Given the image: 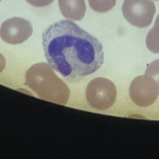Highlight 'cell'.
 <instances>
[{
    "instance_id": "cell-1",
    "label": "cell",
    "mask_w": 159,
    "mask_h": 159,
    "mask_svg": "<svg viewBox=\"0 0 159 159\" xmlns=\"http://www.w3.org/2000/svg\"><path fill=\"white\" fill-rule=\"evenodd\" d=\"M42 37L48 64L69 82L80 81L96 71L103 63L100 42L70 20L48 25Z\"/></svg>"
},
{
    "instance_id": "cell-7",
    "label": "cell",
    "mask_w": 159,
    "mask_h": 159,
    "mask_svg": "<svg viewBox=\"0 0 159 159\" xmlns=\"http://www.w3.org/2000/svg\"><path fill=\"white\" fill-rule=\"evenodd\" d=\"M62 15L70 20H80L84 16L86 6L84 0H58Z\"/></svg>"
},
{
    "instance_id": "cell-4",
    "label": "cell",
    "mask_w": 159,
    "mask_h": 159,
    "mask_svg": "<svg viewBox=\"0 0 159 159\" xmlns=\"http://www.w3.org/2000/svg\"><path fill=\"white\" fill-rule=\"evenodd\" d=\"M122 11L125 19L131 25L144 28L152 23L156 7L150 0H124Z\"/></svg>"
},
{
    "instance_id": "cell-3",
    "label": "cell",
    "mask_w": 159,
    "mask_h": 159,
    "mask_svg": "<svg viewBox=\"0 0 159 159\" xmlns=\"http://www.w3.org/2000/svg\"><path fill=\"white\" fill-rule=\"evenodd\" d=\"M86 96L89 105L98 110H106L115 102L117 90L111 80L104 78H97L88 84Z\"/></svg>"
},
{
    "instance_id": "cell-10",
    "label": "cell",
    "mask_w": 159,
    "mask_h": 159,
    "mask_svg": "<svg viewBox=\"0 0 159 159\" xmlns=\"http://www.w3.org/2000/svg\"><path fill=\"white\" fill-rule=\"evenodd\" d=\"M145 75L151 76L157 83L159 88V59L152 61L147 68Z\"/></svg>"
},
{
    "instance_id": "cell-11",
    "label": "cell",
    "mask_w": 159,
    "mask_h": 159,
    "mask_svg": "<svg viewBox=\"0 0 159 159\" xmlns=\"http://www.w3.org/2000/svg\"><path fill=\"white\" fill-rule=\"evenodd\" d=\"M30 5L37 7H42L50 5L52 4L54 0H25Z\"/></svg>"
},
{
    "instance_id": "cell-6",
    "label": "cell",
    "mask_w": 159,
    "mask_h": 159,
    "mask_svg": "<svg viewBox=\"0 0 159 159\" xmlns=\"http://www.w3.org/2000/svg\"><path fill=\"white\" fill-rule=\"evenodd\" d=\"M33 31L31 23L23 18L14 17L4 21L0 27V37L9 44L16 45L27 40Z\"/></svg>"
},
{
    "instance_id": "cell-9",
    "label": "cell",
    "mask_w": 159,
    "mask_h": 159,
    "mask_svg": "<svg viewBox=\"0 0 159 159\" xmlns=\"http://www.w3.org/2000/svg\"><path fill=\"white\" fill-rule=\"evenodd\" d=\"M90 7L98 12H106L116 5V0H88Z\"/></svg>"
},
{
    "instance_id": "cell-13",
    "label": "cell",
    "mask_w": 159,
    "mask_h": 159,
    "mask_svg": "<svg viewBox=\"0 0 159 159\" xmlns=\"http://www.w3.org/2000/svg\"><path fill=\"white\" fill-rule=\"evenodd\" d=\"M154 1H159V0H154Z\"/></svg>"
},
{
    "instance_id": "cell-2",
    "label": "cell",
    "mask_w": 159,
    "mask_h": 159,
    "mask_svg": "<svg viewBox=\"0 0 159 159\" xmlns=\"http://www.w3.org/2000/svg\"><path fill=\"white\" fill-rule=\"evenodd\" d=\"M25 80L27 86L39 98L62 105L67 103L70 89L47 63L41 62L32 65L26 72Z\"/></svg>"
},
{
    "instance_id": "cell-8",
    "label": "cell",
    "mask_w": 159,
    "mask_h": 159,
    "mask_svg": "<svg viewBox=\"0 0 159 159\" xmlns=\"http://www.w3.org/2000/svg\"><path fill=\"white\" fill-rule=\"evenodd\" d=\"M146 45L152 53H159V14L155 19L153 27L147 35Z\"/></svg>"
},
{
    "instance_id": "cell-12",
    "label": "cell",
    "mask_w": 159,
    "mask_h": 159,
    "mask_svg": "<svg viewBox=\"0 0 159 159\" xmlns=\"http://www.w3.org/2000/svg\"><path fill=\"white\" fill-rule=\"evenodd\" d=\"M6 66V60L4 56L0 53V73L3 71Z\"/></svg>"
},
{
    "instance_id": "cell-5",
    "label": "cell",
    "mask_w": 159,
    "mask_h": 159,
    "mask_svg": "<svg viewBox=\"0 0 159 159\" xmlns=\"http://www.w3.org/2000/svg\"><path fill=\"white\" fill-rule=\"evenodd\" d=\"M132 101L140 107L151 106L159 94L157 83L147 75L138 76L131 82L129 89Z\"/></svg>"
},
{
    "instance_id": "cell-14",
    "label": "cell",
    "mask_w": 159,
    "mask_h": 159,
    "mask_svg": "<svg viewBox=\"0 0 159 159\" xmlns=\"http://www.w3.org/2000/svg\"><path fill=\"white\" fill-rule=\"evenodd\" d=\"M1 0H0V2H1Z\"/></svg>"
}]
</instances>
